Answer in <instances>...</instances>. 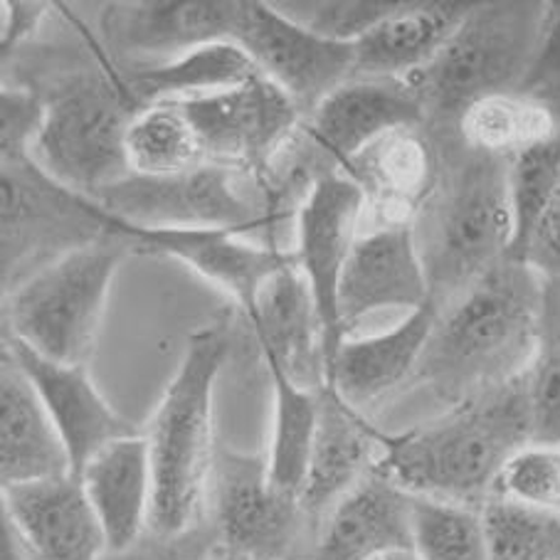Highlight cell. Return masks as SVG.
Returning <instances> with one entry per match:
<instances>
[{
  "instance_id": "d590c367",
  "label": "cell",
  "mask_w": 560,
  "mask_h": 560,
  "mask_svg": "<svg viewBox=\"0 0 560 560\" xmlns=\"http://www.w3.org/2000/svg\"><path fill=\"white\" fill-rule=\"evenodd\" d=\"M494 497L560 516V447L530 442L511 457L497 479Z\"/></svg>"
},
{
  "instance_id": "d6a6232c",
  "label": "cell",
  "mask_w": 560,
  "mask_h": 560,
  "mask_svg": "<svg viewBox=\"0 0 560 560\" xmlns=\"http://www.w3.org/2000/svg\"><path fill=\"white\" fill-rule=\"evenodd\" d=\"M530 438L560 447V279H544L536 355L526 371Z\"/></svg>"
},
{
  "instance_id": "b9f144b4",
  "label": "cell",
  "mask_w": 560,
  "mask_h": 560,
  "mask_svg": "<svg viewBox=\"0 0 560 560\" xmlns=\"http://www.w3.org/2000/svg\"><path fill=\"white\" fill-rule=\"evenodd\" d=\"M378 560H418V558H415L412 550H395V553H388Z\"/></svg>"
},
{
  "instance_id": "30bf717a",
  "label": "cell",
  "mask_w": 560,
  "mask_h": 560,
  "mask_svg": "<svg viewBox=\"0 0 560 560\" xmlns=\"http://www.w3.org/2000/svg\"><path fill=\"white\" fill-rule=\"evenodd\" d=\"M176 104L196 131L208 163L255 176L267 171L306 119L292 96L265 74L235 90Z\"/></svg>"
},
{
  "instance_id": "277c9868",
  "label": "cell",
  "mask_w": 560,
  "mask_h": 560,
  "mask_svg": "<svg viewBox=\"0 0 560 560\" xmlns=\"http://www.w3.org/2000/svg\"><path fill=\"white\" fill-rule=\"evenodd\" d=\"M228 351V326L222 322L192 331L178 371L143 430L153 471L151 534L163 540L196 528L210 499L218 457L212 444V390Z\"/></svg>"
},
{
  "instance_id": "3957f363",
  "label": "cell",
  "mask_w": 560,
  "mask_h": 560,
  "mask_svg": "<svg viewBox=\"0 0 560 560\" xmlns=\"http://www.w3.org/2000/svg\"><path fill=\"white\" fill-rule=\"evenodd\" d=\"M438 180L412 220L430 299L444 308L504 262L514 243L509 161L467 147L457 129H428Z\"/></svg>"
},
{
  "instance_id": "f546056e",
  "label": "cell",
  "mask_w": 560,
  "mask_h": 560,
  "mask_svg": "<svg viewBox=\"0 0 560 560\" xmlns=\"http://www.w3.org/2000/svg\"><path fill=\"white\" fill-rule=\"evenodd\" d=\"M267 371L275 385V428L267 452L269 479L279 491L299 497L316 438L322 390L302 388L277 365H267Z\"/></svg>"
},
{
  "instance_id": "603a6c76",
  "label": "cell",
  "mask_w": 560,
  "mask_h": 560,
  "mask_svg": "<svg viewBox=\"0 0 560 560\" xmlns=\"http://www.w3.org/2000/svg\"><path fill=\"white\" fill-rule=\"evenodd\" d=\"M383 434L331 388L318 395V424L299 504L306 518L324 521L339 501L373 475Z\"/></svg>"
},
{
  "instance_id": "484cf974",
  "label": "cell",
  "mask_w": 560,
  "mask_h": 560,
  "mask_svg": "<svg viewBox=\"0 0 560 560\" xmlns=\"http://www.w3.org/2000/svg\"><path fill=\"white\" fill-rule=\"evenodd\" d=\"M72 475V462L35 385L11 353L0 361V481L27 485Z\"/></svg>"
},
{
  "instance_id": "ffe728a7",
  "label": "cell",
  "mask_w": 560,
  "mask_h": 560,
  "mask_svg": "<svg viewBox=\"0 0 560 560\" xmlns=\"http://www.w3.org/2000/svg\"><path fill=\"white\" fill-rule=\"evenodd\" d=\"M247 324L253 326L267 365L282 369L302 388H326L322 318L296 262L267 279Z\"/></svg>"
},
{
  "instance_id": "1f68e13d",
  "label": "cell",
  "mask_w": 560,
  "mask_h": 560,
  "mask_svg": "<svg viewBox=\"0 0 560 560\" xmlns=\"http://www.w3.org/2000/svg\"><path fill=\"white\" fill-rule=\"evenodd\" d=\"M410 526L418 560H489L479 509L412 497Z\"/></svg>"
},
{
  "instance_id": "d4e9b609",
  "label": "cell",
  "mask_w": 560,
  "mask_h": 560,
  "mask_svg": "<svg viewBox=\"0 0 560 560\" xmlns=\"http://www.w3.org/2000/svg\"><path fill=\"white\" fill-rule=\"evenodd\" d=\"M410 509L412 497L373 471L324 516L308 560H378L412 550Z\"/></svg>"
},
{
  "instance_id": "cb8c5ba5",
  "label": "cell",
  "mask_w": 560,
  "mask_h": 560,
  "mask_svg": "<svg viewBox=\"0 0 560 560\" xmlns=\"http://www.w3.org/2000/svg\"><path fill=\"white\" fill-rule=\"evenodd\" d=\"M112 556L127 553L151 530L153 471L147 434H129L102 447L80 475Z\"/></svg>"
},
{
  "instance_id": "f35d334b",
  "label": "cell",
  "mask_w": 560,
  "mask_h": 560,
  "mask_svg": "<svg viewBox=\"0 0 560 560\" xmlns=\"http://www.w3.org/2000/svg\"><path fill=\"white\" fill-rule=\"evenodd\" d=\"M521 262L536 269L544 279H560V186L540 215Z\"/></svg>"
},
{
  "instance_id": "6da1fadb",
  "label": "cell",
  "mask_w": 560,
  "mask_h": 560,
  "mask_svg": "<svg viewBox=\"0 0 560 560\" xmlns=\"http://www.w3.org/2000/svg\"><path fill=\"white\" fill-rule=\"evenodd\" d=\"M544 277L504 259L455 302L440 308L410 383L428 385L452 408L518 378L536 355Z\"/></svg>"
},
{
  "instance_id": "8fae6325",
  "label": "cell",
  "mask_w": 560,
  "mask_h": 560,
  "mask_svg": "<svg viewBox=\"0 0 560 560\" xmlns=\"http://www.w3.org/2000/svg\"><path fill=\"white\" fill-rule=\"evenodd\" d=\"M233 43L249 55L259 74L292 96L304 117L324 96L353 80V45L326 40L306 31L289 21L275 3L240 0Z\"/></svg>"
},
{
  "instance_id": "e0dca14e",
  "label": "cell",
  "mask_w": 560,
  "mask_h": 560,
  "mask_svg": "<svg viewBox=\"0 0 560 560\" xmlns=\"http://www.w3.org/2000/svg\"><path fill=\"white\" fill-rule=\"evenodd\" d=\"M112 218V215H109ZM112 230L131 240L133 253L176 257L235 299L245 316L269 277L296 262L289 249L267 247L235 230H147L112 218Z\"/></svg>"
},
{
  "instance_id": "e575fe53",
  "label": "cell",
  "mask_w": 560,
  "mask_h": 560,
  "mask_svg": "<svg viewBox=\"0 0 560 560\" xmlns=\"http://www.w3.org/2000/svg\"><path fill=\"white\" fill-rule=\"evenodd\" d=\"M560 186V133L509 161V200L514 215V243L509 259L521 262L540 215Z\"/></svg>"
},
{
  "instance_id": "f1b7e54d",
  "label": "cell",
  "mask_w": 560,
  "mask_h": 560,
  "mask_svg": "<svg viewBox=\"0 0 560 560\" xmlns=\"http://www.w3.org/2000/svg\"><path fill=\"white\" fill-rule=\"evenodd\" d=\"M457 133L467 147L511 161L538 143L556 139L560 117L546 100L504 92L471 104L457 121Z\"/></svg>"
},
{
  "instance_id": "5bb4252c",
  "label": "cell",
  "mask_w": 560,
  "mask_h": 560,
  "mask_svg": "<svg viewBox=\"0 0 560 560\" xmlns=\"http://www.w3.org/2000/svg\"><path fill=\"white\" fill-rule=\"evenodd\" d=\"M428 302H432L430 284L412 222L361 228L339 282L343 339L373 314L388 308H405L410 314Z\"/></svg>"
},
{
  "instance_id": "7c38bea8",
  "label": "cell",
  "mask_w": 560,
  "mask_h": 560,
  "mask_svg": "<svg viewBox=\"0 0 560 560\" xmlns=\"http://www.w3.org/2000/svg\"><path fill=\"white\" fill-rule=\"evenodd\" d=\"M365 198L359 183L339 168L326 171L296 212L294 255L312 289L324 331L326 373L343 341L339 324V282L363 225Z\"/></svg>"
},
{
  "instance_id": "9c48e42d",
  "label": "cell",
  "mask_w": 560,
  "mask_h": 560,
  "mask_svg": "<svg viewBox=\"0 0 560 560\" xmlns=\"http://www.w3.org/2000/svg\"><path fill=\"white\" fill-rule=\"evenodd\" d=\"M3 294L57 259L114 235L100 202L57 183L31 156L3 159Z\"/></svg>"
},
{
  "instance_id": "d6986e66",
  "label": "cell",
  "mask_w": 560,
  "mask_h": 560,
  "mask_svg": "<svg viewBox=\"0 0 560 560\" xmlns=\"http://www.w3.org/2000/svg\"><path fill=\"white\" fill-rule=\"evenodd\" d=\"M0 511L21 530L37 560H102L104 528L80 477L67 475L3 487Z\"/></svg>"
},
{
  "instance_id": "ac0fdd59",
  "label": "cell",
  "mask_w": 560,
  "mask_h": 560,
  "mask_svg": "<svg viewBox=\"0 0 560 560\" xmlns=\"http://www.w3.org/2000/svg\"><path fill=\"white\" fill-rule=\"evenodd\" d=\"M3 349L21 363V369L35 385L47 415L65 442L74 477L109 442L143 432L102 398L86 373V365L55 363L5 334Z\"/></svg>"
},
{
  "instance_id": "8d00e7d4",
  "label": "cell",
  "mask_w": 560,
  "mask_h": 560,
  "mask_svg": "<svg viewBox=\"0 0 560 560\" xmlns=\"http://www.w3.org/2000/svg\"><path fill=\"white\" fill-rule=\"evenodd\" d=\"M275 5L306 31L326 40L353 45L385 21L400 0H289Z\"/></svg>"
},
{
  "instance_id": "8992f818",
  "label": "cell",
  "mask_w": 560,
  "mask_h": 560,
  "mask_svg": "<svg viewBox=\"0 0 560 560\" xmlns=\"http://www.w3.org/2000/svg\"><path fill=\"white\" fill-rule=\"evenodd\" d=\"M546 15L548 3L530 0L471 3L440 55L408 77L428 114L424 129H457L459 117L475 102L521 92L536 60Z\"/></svg>"
},
{
  "instance_id": "ba28073f",
  "label": "cell",
  "mask_w": 560,
  "mask_h": 560,
  "mask_svg": "<svg viewBox=\"0 0 560 560\" xmlns=\"http://www.w3.org/2000/svg\"><path fill=\"white\" fill-rule=\"evenodd\" d=\"M114 220L147 230H235L275 247L259 176L200 163L173 176H127L94 198ZM279 249V247H275Z\"/></svg>"
},
{
  "instance_id": "60d3db41",
  "label": "cell",
  "mask_w": 560,
  "mask_h": 560,
  "mask_svg": "<svg viewBox=\"0 0 560 560\" xmlns=\"http://www.w3.org/2000/svg\"><path fill=\"white\" fill-rule=\"evenodd\" d=\"M0 560H37L15 524L0 511Z\"/></svg>"
},
{
  "instance_id": "4dcf8cb0",
  "label": "cell",
  "mask_w": 560,
  "mask_h": 560,
  "mask_svg": "<svg viewBox=\"0 0 560 560\" xmlns=\"http://www.w3.org/2000/svg\"><path fill=\"white\" fill-rule=\"evenodd\" d=\"M127 161L133 176H173L208 163L176 102L151 104L133 117L127 131Z\"/></svg>"
},
{
  "instance_id": "ab89813d",
  "label": "cell",
  "mask_w": 560,
  "mask_h": 560,
  "mask_svg": "<svg viewBox=\"0 0 560 560\" xmlns=\"http://www.w3.org/2000/svg\"><path fill=\"white\" fill-rule=\"evenodd\" d=\"M3 37H0V45H3V62L8 55L21 50V47L31 40V37L40 31L43 18L47 15L45 3H3Z\"/></svg>"
},
{
  "instance_id": "52a82bcc",
  "label": "cell",
  "mask_w": 560,
  "mask_h": 560,
  "mask_svg": "<svg viewBox=\"0 0 560 560\" xmlns=\"http://www.w3.org/2000/svg\"><path fill=\"white\" fill-rule=\"evenodd\" d=\"M131 253V240L114 233L47 265L3 294V334L55 363L86 365L112 282Z\"/></svg>"
},
{
  "instance_id": "836d02e7",
  "label": "cell",
  "mask_w": 560,
  "mask_h": 560,
  "mask_svg": "<svg viewBox=\"0 0 560 560\" xmlns=\"http://www.w3.org/2000/svg\"><path fill=\"white\" fill-rule=\"evenodd\" d=\"M481 524L489 560H558L560 516L491 497L485 501Z\"/></svg>"
},
{
  "instance_id": "7bdbcfd3",
  "label": "cell",
  "mask_w": 560,
  "mask_h": 560,
  "mask_svg": "<svg viewBox=\"0 0 560 560\" xmlns=\"http://www.w3.org/2000/svg\"><path fill=\"white\" fill-rule=\"evenodd\" d=\"M210 560H222V558H210Z\"/></svg>"
},
{
  "instance_id": "2e32d148",
  "label": "cell",
  "mask_w": 560,
  "mask_h": 560,
  "mask_svg": "<svg viewBox=\"0 0 560 560\" xmlns=\"http://www.w3.org/2000/svg\"><path fill=\"white\" fill-rule=\"evenodd\" d=\"M428 127L420 94L408 80L353 77L318 102L304 129L336 168L398 129Z\"/></svg>"
},
{
  "instance_id": "4316f807",
  "label": "cell",
  "mask_w": 560,
  "mask_h": 560,
  "mask_svg": "<svg viewBox=\"0 0 560 560\" xmlns=\"http://www.w3.org/2000/svg\"><path fill=\"white\" fill-rule=\"evenodd\" d=\"M471 3L457 0H410L365 33L355 47L353 77L408 80L428 67L457 27Z\"/></svg>"
},
{
  "instance_id": "5b68a950",
  "label": "cell",
  "mask_w": 560,
  "mask_h": 560,
  "mask_svg": "<svg viewBox=\"0 0 560 560\" xmlns=\"http://www.w3.org/2000/svg\"><path fill=\"white\" fill-rule=\"evenodd\" d=\"M35 92L45 102V124L31 159L47 176L92 200L131 176L127 131L147 106L133 100L117 67L102 60Z\"/></svg>"
},
{
  "instance_id": "4fadbf2b",
  "label": "cell",
  "mask_w": 560,
  "mask_h": 560,
  "mask_svg": "<svg viewBox=\"0 0 560 560\" xmlns=\"http://www.w3.org/2000/svg\"><path fill=\"white\" fill-rule=\"evenodd\" d=\"M210 499L228 553L243 560L287 558L304 511L299 497L272 485L267 457L220 450L212 469Z\"/></svg>"
},
{
  "instance_id": "7a4b0ae2",
  "label": "cell",
  "mask_w": 560,
  "mask_h": 560,
  "mask_svg": "<svg viewBox=\"0 0 560 560\" xmlns=\"http://www.w3.org/2000/svg\"><path fill=\"white\" fill-rule=\"evenodd\" d=\"M530 438L526 373L398 438L383 434L375 469L410 497L481 509L506 462Z\"/></svg>"
},
{
  "instance_id": "83f0119b",
  "label": "cell",
  "mask_w": 560,
  "mask_h": 560,
  "mask_svg": "<svg viewBox=\"0 0 560 560\" xmlns=\"http://www.w3.org/2000/svg\"><path fill=\"white\" fill-rule=\"evenodd\" d=\"M124 84L141 106L188 102L255 80L259 70L233 40H218L163 65H133L119 70Z\"/></svg>"
},
{
  "instance_id": "74e56055",
  "label": "cell",
  "mask_w": 560,
  "mask_h": 560,
  "mask_svg": "<svg viewBox=\"0 0 560 560\" xmlns=\"http://www.w3.org/2000/svg\"><path fill=\"white\" fill-rule=\"evenodd\" d=\"M0 156H31L45 124V102L31 84H11L0 92Z\"/></svg>"
},
{
  "instance_id": "9a60e30c",
  "label": "cell",
  "mask_w": 560,
  "mask_h": 560,
  "mask_svg": "<svg viewBox=\"0 0 560 560\" xmlns=\"http://www.w3.org/2000/svg\"><path fill=\"white\" fill-rule=\"evenodd\" d=\"M240 0H143L106 5V47L124 67L163 65L218 40H233Z\"/></svg>"
},
{
  "instance_id": "7402d4cb",
  "label": "cell",
  "mask_w": 560,
  "mask_h": 560,
  "mask_svg": "<svg viewBox=\"0 0 560 560\" xmlns=\"http://www.w3.org/2000/svg\"><path fill=\"white\" fill-rule=\"evenodd\" d=\"M440 308L428 302L405 314L402 322L375 336L343 339L326 373V388L365 415L371 405L412 378L424 346L438 324Z\"/></svg>"
},
{
  "instance_id": "44dd1931",
  "label": "cell",
  "mask_w": 560,
  "mask_h": 560,
  "mask_svg": "<svg viewBox=\"0 0 560 560\" xmlns=\"http://www.w3.org/2000/svg\"><path fill=\"white\" fill-rule=\"evenodd\" d=\"M438 168V143L424 127L398 129L373 141L341 168L363 190L361 228L412 222L434 188Z\"/></svg>"
},
{
  "instance_id": "ee69618b",
  "label": "cell",
  "mask_w": 560,
  "mask_h": 560,
  "mask_svg": "<svg viewBox=\"0 0 560 560\" xmlns=\"http://www.w3.org/2000/svg\"><path fill=\"white\" fill-rule=\"evenodd\" d=\"M558 560H560V558H558Z\"/></svg>"
}]
</instances>
